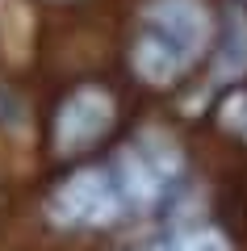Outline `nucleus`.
I'll use <instances>...</instances> for the list:
<instances>
[{"mask_svg": "<svg viewBox=\"0 0 247 251\" xmlns=\"http://www.w3.org/2000/svg\"><path fill=\"white\" fill-rule=\"evenodd\" d=\"M210 38H214V21L201 0H151L142 9L138 38L130 46L134 75L142 84L168 88L197 67Z\"/></svg>", "mask_w": 247, "mask_h": 251, "instance_id": "obj_1", "label": "nucleus"}, {"mask_svg": "<svg viewBox=\"0 0 247 251\" xmlns=\"http://www.w3.org/2000/svg\"><path fill=\"white\" fill-rule=\"evenodd\" d=\"M46 214L59 226H109L126 214V197L113 168H80L55 184L46 197Z\"/></svg>", "mask_w": 247, "mask_h": 251, "instance_id": "obj_2", "label": "nucleus"}, {"mask_svg": "<svg viewBox=\"0 0 247 251\" xmlns=\"http://www.w3.org/2000/svg\"><path fill=\"white\" fill-rule=\"evenodd\" d=\"M117 176V188L126 197V209H138V205H151L168 193V184L180 176V155L172 143L164 138H138L130 143L117 163H109Z\"/></svg>", "mask_w": 247, "mask_h": 251, "instance_id": "obj_3", "label": "nucleus"}, {"mask_svg": "<svg viewBox=\"0 0 247 251\" xmlns=\"http://www.w3.org/2000/svg\"><path fill=\"white\" fill-rule=\"evenodd\" d=\"M113 97L97 84H84L76 88L71 97H63L59 113H55V126H51V143L59 155H80L97 147L101 138L113 130Z\"/></svg>", "mask_w": 247, "mask_h": 251, "instance_id": "obj_4", "label": "nucleus"}, {"mask_svg": "<svg viewBox=\"0 0 247 251\" xmlns=\"http://www.w3.org/2000/svg\"><path fill=\"white\" fill-rule=\"evenodd\" d=\"M218 117H222V126H226L230 134L247 138V88L226 92V100L218 105Z\"/></svg>", "mask_w": 247, "mask_h": 251, "instance_id": "obj_5", "label": "nucleus"}, {"mask_svg": "<svg viewBox=\"0 0 247 251\" xmlns=\"http://www.w3.org/2000/svg\"><path fill=\"white\" fill-rule=\"evenodd\" d=\"M155 251H226V243L214 230H189V234H176V239L159 243Z\"/></svg>", "mask_w": 247, "mask_h": 251, "instance_id": "obj_6", "label": "nucleus"}]
</instances>
